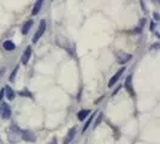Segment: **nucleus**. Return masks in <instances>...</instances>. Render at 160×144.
<instances>
[{
  "label": "nucleus",
  "instance_id": "obj_7",
  "mask_svg": "<svg viewBox=\"0 0 160 144\" xmlns=\"http://www.w3.org/2000/svg\"><path fill=\"white\" fill-rule=\"evenodd\" d=\"M131 82H132V76H129L127 80H125V88L128 89L129 94H131V95H134V89H132V84H131Z\"/></svg>",
  "mask_w": 160,
  "mask_h": 144
},
{
  "label": "nucleus",
  "instance_id": "obj_6",
  "mask_svg": "<svg viewBox=\"0 0 160 144\" xmlns=\"http://www.w3.org/2000/svg\"><path fill=\"white\" fill-rule=\"evenodd\" d=\"M75 135H76V131H75V128H70V130H69V132H68V135H66V137H65L64 144H69V143H70L72 139H73Z\"/></svg>",
  "mask_w": 160,
  "mask_h": 144
},
{
  "label": "nucleus",
  "instance_id": "obj_12",
  "mask_svg": "<svg viewBox=\"0 0 160 144\" xmlns=\"http://www.w3.org/2000/svg\"><path fill=\"white\" fill-rule=\"evenodd\" d=\"M88 114H89V111H88V109L81 111V112L78 113V114H77V118H78V120H82V121H83V120L86 119V117H87Z\"/></svg>",
  "mask_w": 160,
  "mask_h": 144
},
{
  "label": "nucleus",
  "instance_id": "obj_1",
  "mask_svg": "<svg viewBox=\"0 0 160 144\" xmlns=\"http://www.w3.org/2000/svg\"><path fill=\"white\" fill-rule=\"evenodd\" d=\"M45 30H46V21L45 19H42L40 22V25H39V29H38V31L36 34L34 35V37H32V43H36L38 41L41 39V36L45 34Z\"/></svg>",
  "mask_w": 160,
  "mask_h": 144
},
{
  "label": "nucleus",
  "instance_id": "obj_10",
  "mask_svg": "<svg viewBox=\"0 0 160 144\" xmlns=\"http://www.w3.org/2000/svg\"><path fill=\"white\" fill-rule=\"evenodd\" d=\"M32 21H29V22H27V23L23 25V28H22V34L25 35V34H28V31L30 30V28H32Z\"/></svg>",
  "mask_w": 160,
  "mask_h": 144
},
{
  "label": "nucleus",
  "instance_id": "obj_13",
  "mask_svg": "<svg viewBox=\"0 0 160 144\" xmlns=\"http://www.w3.org/2000/svg\"><path fill=\"white\" fill-rule=\"evenodd\" d=\"M94 120V114L93 115H90V118H89L88 120H87V122H86V125H84V127H83V130H82V132H86L87 131V128H88V126L90 125V122Z\"/></svg>",
  "mask_w": 160,
  "mask_h": 144
},
{
  "label": "nucleus",
  "instance_id": "obj_5",
  "mask_svg": "<svg viewBox=\"0 0 160 144\" xmlns=\"http://www.w3.org/2000/svg\"><path fill=\"white\" fill-rule=\"evenodd\" d=\"M30 55H32V47H27L25 50H24L23 55H22V63L23 64H28Z\"/></svg>",
  "mask_w": 160,
  "mask_h": 144
},
{
  "label": "nucleus",
  "instance_id": "obj_3",
  "mask_svg": "<svg viewBox=\"0 0 160 144\" xmlns=\"http://www.w3.org/2000/svg\"><path fill=\"white\" fill-rule=\"evenodd\" d=\"M0 114L4 119H8L11 117V109L8 103H2L0 106Z\"/></svg>",
  "mask_w": 160,
  "mask_h": 144
},
{
  "label": "nucleus",
  "instance_id": "obj_8",
  "mask_svg": "<svg viewBox=\"0 0 160 144\" xmlns=\"http://www.w3.org/2000/svg\"><path fill=\"white\" fill-rule=\"evenodd\" d=\"M42 4H43V0H38V1L35 2V6L32 8V15H34V16L40 12L41 7H42Z\"/></svg>",
  "mask_w": 160,
  "mask_h": 144
},
{
  "label": "nucleus",
  "instance_id": "obj_15",
  "mask_svg": "<svg viewBox=\"0 0 160 144\" xmlns=\"http://www.w3.org/2000/svg\"><path fill=\"white\" fill-rule=\"evenodd\" d=\"M17 70H18V66H17L16 69L13 70V72H12V74H11V77H10V79H13V77H15V74L17 73Z\"/></svg>",
  "mask_w": 160,
  "mask_h": 144
},
{
  "label": "nucleus",
  "instance_id": "obj_9",
  "mask_svg": "<svg viewBox=\"0 0 160 144\" xmlns=\"http://www.w3.org/2000/svg\"><path fill=\"white\" fill-rule=\"evenodd\" d=\"M4 48H5L6 50H13V49L16 48V46H15V43H13L12 41L8 40L4 42Z\"/></svg>",
  "mask_w": 160,
  "mask_h": 144
},
{
  "label": "nucleus",
  "instance_id": "obj_14",
  "mask_svg": "<svg viewBox=\"0 0 160 144\" xmlns=\"http://www.w3.org/2000/svg\"><path fill=\"white\" fill-rule=\"evenodd\" d=\"M102 118H104V115H102V114H99V117H98V119H96V121H95V126L100 124V121L102 120Z\"/></svg>",
  "mask_w": 160,
  "mask_h": 144
},
{
  "label": "nucleus",
  "instance_id": "obj_11",
  "mask_svg": "<svg viewBox=\"0 0 160 144\" xmlns=\"http://www.w3.org/2000/svg\"><path fill=\"white\" fill-rule=\"evenodd\" d=\"M4 91L6 93V95H8V100H12L13 98V96H15V93H13V90L10 88L8 85H6L5 87V89H4Z\"/></svg>",
  "mask_w": 160,
  "mask_h": 144
},
{
  "label": "nucleus",
  "instance_id": "obj_2",
  "mask_svg": "<svg viewBox=\"0 0 160 144\" xmlns=\"http://www.w3.org/2000/svg\"><path fill=\"white\" fill-rule=\"evenodd\" d=\"M131 58L132 56L128 54V53H125V52H117L116 53V59H117V61L119 63V64H125V63H128L129 60H131Z\"/></svg>",
  "mask_w": 160,
  "mask_h": 144
},
{
  "label": "nucleus",
  "instance_id": "obj_4",
  "mask_svg": "<svg viewBox=\"0 0 160 144\" xmlns=\"http://www.w3.org/2000/svg\"><path fill=\"white\" fill-rule=\"evenodd\" d=\"M124 71H125V69H124V67H122L120 70H118V71H117V73H116V74L113 76L112 78L110 79V82H108V87H110V88H111L112 85H114V84L117 83V80L119 79V77L122 76V73H123Z\"/></svg>",
  "mask_w": 160,
  "mask_h": 144
}]
</instances>
